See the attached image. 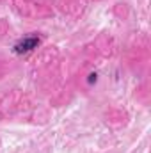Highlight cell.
<instances>
[{"mask_svg": "<svg viewBox=\"0 0 151 153\" xmlns=\"http://www.w3.org/2000/svg\"><path fill=\"white\" fill-rule=\"evenodd\" d=\"M38 45H39V38L30 36V38H25V39H21L20 43H16L14 45V52L16 53H27V52L38 48Z\"/></svg>", "mask_w": 151, "mask_h": 153, "instance_id": "1", "label": "cell"}]
</instances>
